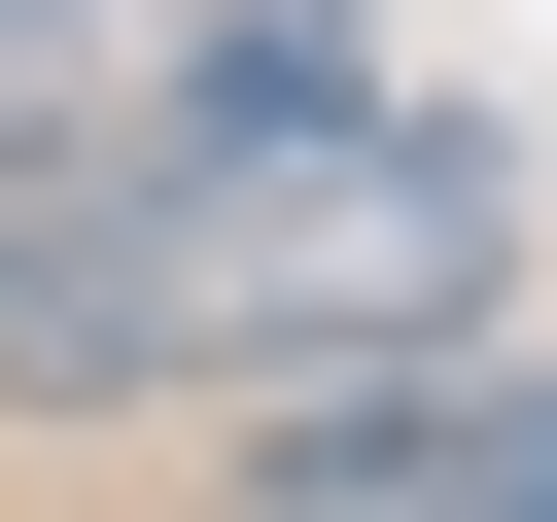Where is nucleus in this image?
Returning a JSON list of instances; mask_svg holds the SVG:
<instances>
[{"mask_svg": "<svg viewBox=\"0 0 557 522\" xmlns=\"http://www.w3.org/2000/svg\"><path fill=\"white\" fill-rule=\"evenodd\" d=\"M487 244L522 174L453 104H244L174 174H70L0 209V418H278V383H383V348H487Z\"/></svg>", "mask_w": 557, "mask_h": 522, "instance_id": "1", "label": "nucleus"}, {"mask_svg": "<svg viewBox=\"0 0 557 522\" xmlns=\"http://www.w3.org/2000/svg\"><path fill=\"white\" fill-rule=\"evenodd\" d=\"M244 522H557V383L522 348H383L244 418Z\"/></svg>", "mask_w": 557, "mask_h": 522, "instance_id": "2", "label": "nucleus"}]
</instances>
